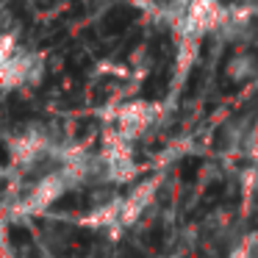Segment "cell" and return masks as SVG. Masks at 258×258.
<instances>
[{"instance_id": "5", "label": "cell", "mask_w": 258, "mask_h": 258, "mask_svg": "<svg viewBox=\"0 0 258 258\" xmlns=\"http://www.w3.org/2000/svg\"><path fill=\"white\" fill-rule=\"evenodd\" d=\"M12 252L9 247V211L6 206H0V258H6Z\"/></svg>"}, {"instance_id": "2", "label": "cell", "mask_w": 258, "mask_h": 258, "mask_svg": "<svg viewBox=\"0 0 258 258\" xmlns=\"http://www.w3.org/2000/svg\"><path fill=\"white\" fill-rule=\"evenodd\" d=\"M67 191H73L70 180L64 178V172L58 167H53V169H47V172H42L39 178L28 186V191L14 203V214H12V217H20V219H23V217L25 219H28V217H39V214H45L50 206H56ZM12 217H9V219H12Z\"/></svg>"}, {"instance_id": "3", "label": "cell", "mask_w": 258, "mask_h": 258, "mask_svg": "<svg viewBox=\"0 0 258 258\" xmlns=\"http://www.w3.org/2000/svg\"><path fill=\"white\" fill-rule=\"evenodd\" d=\"M45 75V58L31 50H17L9 61L0 64V89L36 86Z\"/></svg>"}, {"instance_id": "1", "label": "cell", "mask_w": 258, "mask_h": 258, "mask_svg": "<svg viewBox=\"0 0 258 258\" xmlns=\"http://www.w3.org/2000/svg\"><path fill=\"white\" fill-rule=\"evenodd\" d=\"M61 145H64V139H56L50 128H45V125H28L20 134H14L6 147H9L12 164L23 175H28V172L42 169V164H47V161L56 167Z\"/></svg>"}, {"instance_id": "7", "label": "cell", "mask_w": 258, "mask_h": 258, "mask_svg": "<svg viewBox=\"0 0 258 258\" xmlns=\"http://www.w3.org/2000/svg\"><path fill=\"white\" fill-rule=\"evenodd\" d=\"M6 258H20V255H17V252H9V255H6Z\"/></svg>"}, {"instance_id": "6", "label": "cell", "mask_w": 258, "mask_h": 258, "mask_svg": "<svg viewBox=\"0 0 258 258\" xmlns=\"http://www.w3.org/2000/svg\"><path fill=\"white\" fill-rule=\"evenodd\" d=\"M17 50L20 47H17V39H14V36H0V64L9 61Z\"/></svg>"}, {"instance_id": "4", "label": "cell", "mask_w": 258, "mask_h": 258, "mask_svg": "<svg viewBox=\"0 0 258 258\" xmlns=\"http://www.w3.org/2000/svg\"><path fill=\"white\" fill-rule=\"evenodd\" d=\"M225 75H228L233 84H247V81H255L258 78V58L255 53L250 50H239L228 58L225 64Z\"/></svg>"}]
</instances>
